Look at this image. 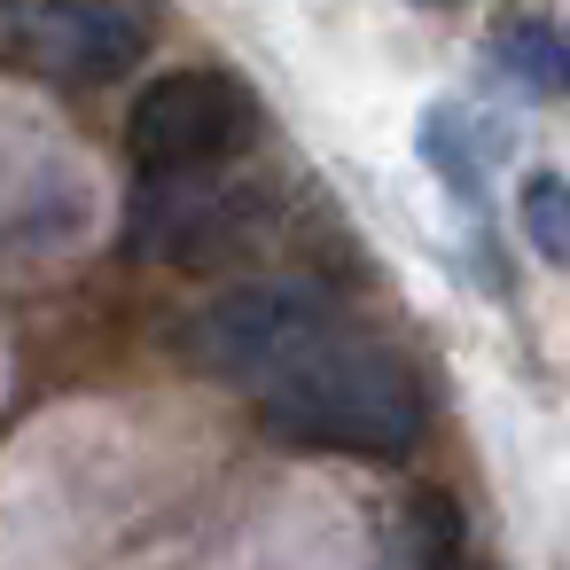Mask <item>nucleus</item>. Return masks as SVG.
<instances>
[{
    "label": "nucleus",
    "instance_id": "1",
    "mask_svg": "<svg viewBox=\"0 0 570 570\" xmlns=\"http://www.w3.org/2000/svg\"><path fill=\"white\" fill-rule=\"evenodd\" d=\"M258 414L274 438L289 445H321V453H360V461H399L422 445L430 399L422 375L391 352V344H352L328 336L313 344L297 367H282L258 391Z\"/></svg>",
    "mask_w": 570,
    "mask_h": 570
},
{
    "label": "nucleus",
    "instance_id": "2",
    "mask_svg": "<svg viewBox=\"0 0 570 570\" xmlns=\"http://www.w3.org/2000/svg\"><path fill=\"white\" fill-rule=\"evenodd\" d=\"M328 336H336V297L321 282H235L180 321L188 367L219 383H250V391H266L282 367H297Z\"/></svg>",
    "mask_w": 570,
    "mask_h": 570
},
{
    "label": "nucleus",
    "instance_id": "3",
    "mask_svg": "<svg viewBox=\"0 0 570 570\" xmlns=\"http://www.w3.org/2000/svg\"><path fill=\"white\" fill-rule=\"evenodd\" d=\"M258 126V102L235 71H212V63H188L173 79H157L134 118H126V141L141 157V173H188V165H227Z\"/></svg>",
    "mask_w": 570,
    "mask_h": 570
},
{
    "label": "nucleus",
    "instance_id": "4",
    "mask_svg": "<svg viewBox=\"0 0 570 570\" xmlns=\"http://www.w3.org/2000/svg\"><path fill=\"white\" fill-rule=\"evenodd\" d=\"M258 196L250 188H219L212 165H188V173H149L141 188V212H134V243L173 258V266H219L227 250L250 243L258 227Z\"/></svg>",
    "mask_w": 570,
    "mask_h": 570
},
{
    "label": "nucleus",
    "instance_id": "5",
    "mask_svg": "<svg viewBox=\"0 0 570 570\" xmlns=\"http://www.w3.org/2000/svg\"><path fill=\"white\" fill-rule=\"evenodd\" d=\"M24 56L71 87H102L126 79L149 56V17L134 0H48L40 17H24Z\"/></svg>",
    "mask_w": 570,
    "mask_h": 570
},
{
    "label": "nucleus",
    "instance_id": "6",
    "mask_svg": "<svg viewBox=\"0 0 570 570\" xmlns=\"http://www.w3.org/2000/svg\"><path fill=\"white\" fill-rule=\"evenodd\" d=\"M492 63H500L523 95H539V102H562V95H570V40H562L547 17H515V24L492 40Z\"/></svg>",
    "mask_w": 570,
    "mask_h": 570
},
{
    "label": "nucleus",
    "instance_id": "7",
    "mask_svg": "<svg viewBox=\"0 0 570 570\" xmlns=\"http://www.w3.org/2000/svg\"><path fill=\"white\" fill-rule=\"evenodd\" d=\"M414 149H422V165L453 188V196H484V141H476V118L461 110V102H438V110H422V134H414Z\"/></svg>",
    "mask_w": 570,
    "mask_h": 570
},
{
    "label": "nucleus",
    "instance_id": "8",
    "mask_svg": "<svg viewBox=\"0 0 570 570\" xmlns=\"http://www.w3.org/2000/svg\"><path fill=\"white\" fill-rule=\"evenodd\" d=\"M399 554L406 562H453L461 554V508H453V492H414L399 508Z\"/></svg>",
    "mask_w": 570,
    "mask_h": 570
},
{
    "label": "nucleus",
    "instance_id": "9",
    "mask_svg": "<svg viewBox=\"0 0 570 570\" xmlns=\"http://www.w3.org/2000/svg\"><path fill=\"white\" fill-rule=\"evenodd\" d=\"M515 212H523L531 250H539L547 266H570V180H562V173H531L523 196H515Z\"/></svg>",
    "mask_w": 570,
    "mask_h": 570
},
{
    "label": "nucleus",
    "instance_id": "10",
    "mask_svg": "<svg viewBox=\"0 0 570 570\" xmlns=\"http://www.w3.org/2000/svg\"><path fill=\"white\" fill-rule=\"evenodd\" d=\"M430 9H453V0H430Z\"/></svg>",
    "mask_w": 570,
    "mask_h": 570
}]
</instances>
